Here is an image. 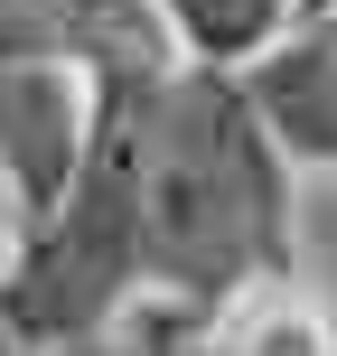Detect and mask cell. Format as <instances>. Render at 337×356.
I'll list each match as a JSON object with an SVG mask.
<instances>
[{
	"label": "cell",
	"mask_w": 337,
	"mask_h": 356,
	"mask_svg": "<svg viewBox=\"0 0 337 356\" xmlns=\"http://www.w3.org/2000/svg\"><path fill=\"white\" fill-rule=\"evenodd\" d=\"M300 160L263 122L244 66L178 47L141 94V309L122 347L215 338L300 263Z\"/></svg>",
	"instance_id": "obj_1"
},
{
	"label": "cell",
	"mask_w": 337,
	"mask_h": 356,
	"mask_svg": "<svg viewBox=\"0 0 337 356\" xmlns=\"http://www.w3.org/2000/svg\"><path fill=\"white\" fill-rule=\"evenodd\" d=\"M169 38L150 0H0V188L10 225L56 207L94 113V56Z\"/></svg>",
	"instance_id": "obj_2"
},
{
	"label": "cell",
	"mask_w": 337,
	"mask_h": 356,
	"mask_svg": "<svg viewBox=\"0 0 337 356\" xmlns=\"http://www.w3.org/2000/svg\"><path fill=\"white\" fill-rule=\"evenodd\" d=\"M244 85L290 160L337 178V0H309L263 56H244Z\"/></svg>",
	"instance_id": "obj_3"
},
{
	"label": "cell",
	"mask_w": 337,
	"mask_h": 356,
	"mask_svg": "<svg viewBox=\"0 0 337 356\" xmlns=\"http://www.w3.org/2000/svg\"><path fill=\"white\" fill-rule=\"evenodd\" d=\"M150 10L169 19V38L188 56H215V66H244V56H263L272 38L290 29V19L309 10V0H150Z\"/></svg>",
	"instance_id": "obj_4"
}]
</instances>
